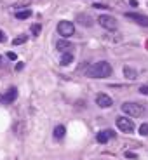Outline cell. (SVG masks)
<instances>
[{"label":"cell","instance_id":"1","mask_svg":"<svg viewBox=\"0 0 148 160\" xmlns=\"http://www.w3.org/2000/svg\"><path fill=\"white\" fill-rule=\"evenodd\" d=\"M113 73V68L112 64L106 63V61H98V63L91 64L85 72V75L91 77V78H106Z\"/></svg>","mask_w":148,"mask_h":160},{"label":"cell","instance_id":"2","mask_svg":"<svg viewBox=\"0 0 148 160\" xmlns=\"http://www.w3.org/2000/svg\"><path fill=\"white\" fill-rule=\"evenodd\" d=\"M122 112L131 117H143L146 113V108L140 103H124L122 104Z\"/></svg>","mask_w":148,"mask_h":160},{"label":"cell","instance_id":"3","mask_svg":"<svg viewBox=\"0 0 148 160\" xmlns=\"http://www.w3.org/2000/svg\"><path fill=\"white\" fill-rule=\"evenodd\" d=\"M58 33L61 37H64V38H68V37H72L75 33V24L72 21H59L58 23Z\"/></svg>","mask_w":148,"mask_h":160},{"label":"cell","instance_id":"4","mask_svg":"<svg viewBox=\"0 0 148 160\" xmlns=\"http://www.w3.org/2000/svg\"><path fill=\"white\" fill-rule=\"evenodd\" d=\"M98 23H100L105 30H108V32H115L117 26H119V24H117V19H115V18L106 16V14H103V16L98 18Z\"/></svg>","mask_w":148,"mask_h":160},{"label":"cell","instance_id":"5","mask_svg":"<svg viewBox=\"0 0 148 160\" xmlns=\"http://www.w3.org/2000/svg\"><path fill=\"white\" fill-rule=\"evenodd\" d=\"M115 124H117V127L122 132H125V134H131V132L134 131V124H132V120L127 118V117H119Z\"/></svg>","mask_w":148,"mask_h":160},{"label":"cell","instance_id":"6","mask_svg":"<svg viewBox=\"0 0 148 160\" xmlns=\"http://www.w3.org/2000/svg\"><path fill=\"white\" fill-rule=\"evenodd\" d=\"M125 18L132 23L140 24V26H148V18L143 14H138V12H125Z\"/></svg>","mask_w":148,"mask_h":160},{"label":"cell","instance_id":"7","mask_svg":"<svg viewBox=\"0 0 148 160\" xmlns=\"http://www.w3.org/2000/svg\"><path fill=\"white\" fill-rule=\"evenodd\" d=\"M18 98V89L16 87H9L4 94H0V103H12Z\"/></svg>","mask_w":148,"mask_h":160},{"label":"cell","instance_id":"8","mask_svg":"<svg viewBox=\"0 0 148 160\" xmlns=\"http://www.w3.org/2000/svg\"><path fill=\"white\" fill-rule=\"evenodd\" d=\"M96 104L100 106V108H110V106L113 104V101H112V98H110L108 94H103V92H101V94L96 96Z\"/></svg>","mask_w":148,"mask_h":160},{"label":"cell","instance_id":"9","mask_svg":"<svg viewBox=\"0 0 148 160\" xmlns=\"http://www.w3.org/2000/svg\"><path fill=\"white\" fill-rule=\"evenodd\" d=\"M113 138H115V132L108 131V129H106V131H100L96 134V141H98V143H101V144L108 143L110 139H113Z\"/></svg>","mask_w":148,"mask_h":160},{"label":"cell","instance_id":"10","mask_svg":"<svg viewBox=\"0 0 148 160\" xmlns=\"http://www.w3.org/2000/svg\"><path fill=\"white\" fill-rule=\"evenodd\" d=\"M56 47H58V51H61V52H64V51H68L70 47H72V44H70L68 40H58V44H56Z\"/></svg>","mask_w":148,"mask_h":160},{"label":"cell","instance_id":"11","mask_svg":"<svg viewBox=\"0 0 148 160\" xmlns=\"http://www.w3.org/2000/svg\"><path fill=\"white\" fill-rule=\"evenodd\" d=\"M124 75L127 77L129 80H134L138 77V72L134 68H131V66H124Z\"/></svg>","mask_w":148,"mask_h":160},{"label":"cell","instance_id":"12","mask_svg":"<svg viewBox=\"0 0 148 160\" xmlns=\"http://www.w3.org/2000/svg\"><path fill=\"white\" fill-rule=\"evenodd\" d=\"M64 132H66L64 125H58V127L54 129V138H56V139H61V138L64 136Z\"/></svg>","mask_w":148,"mask_h":160},{"label":"cell","instance_id":"13","mask_svg":"<svg viewBox=\"0 0 148 160\" xmlns=\"http://www.w3.org/2000/svg\"><path fill=\"white\" fill-rule=\"evenodd\" d=\"M30 16H32V11H30V9H26V11H19V12H16V18H18V19H28Z\"/></svg>","mask_w":148,"mask_h":160},{"label":"cell","instance_id":"14","mask_svg":"<svg viewBox=\"0 0 148 160\" xmlns=\"http://www.w3.org/2000/svg\"><path fill=\"white\" fill-rule=\"evenodd\" d=\"M72 61H73V56H72V54H63V58H61L59 63L63 64V66H68V64H72Z\"/></svg>","mask_w":148,"mask_h":160},{"label":"cell","instance_id":"15","mask_svg":"<svg viewBox=\"0 0 148 160\" xmlns=\"http://www.w3.org/2000/svg\"><path fill=\"white\" fill-rule=\"evenodd\" d=\"M26 40H28V37H26V35H19L18 38L12 40V45H21V44H24Z\"/></svg>","mask_w":148,"mask_h":160},{"label":"cell","instance_id":"16","mask_svg":"<svg viewBox=\"0 0 148 160\" xmlns=\"http://www.w3.org/2000/svg\"><path fill=\"white\" fill-rule=\"evenodd\" d=\"M32 33H33V37H38L40 35V32H42V26H40L38 23H35V24H32Z\"/></svg>","mask_w":148,"mask_h":160},{"label":"cell","instance_id":"17","mask_svg":"<svg viewBox=\"0 0 148 160\" xmlns=\"http://www.w3.org/2000/svg\"><path fill=\"white\" fill-rule=\"evenodd\" d=\"M79 23L85 24V26H91L92 21H91V19H87V16H79Z\"/></svg>","mask_w":148,"mask_h":160},{"label":"cell","instance_id":"18","mask_svg":"<svg viewBox=\"0 0 148 160\" xmlns=\"http://www.w3.org/2000/svg\"><path fill=\"white\" fill-rule=\"evenodd\" d=\"M140 134H141V136H148V124H141Z\"/></svg>","mask_w":148,"mask_h":160},{"label":"cell","instance_id":"19","mask_svg":"<svg viewBox=\"0 0 148 160\" xmlns=\"http://www.w3.org/2000/svg\"><path fill=\"white\" fill-rule=\"evenodd\" d=\"M140 92H141V94H145V96H148V85H141Z\"/></svg>","mask_w":148,"mask_h":160},{"label":"cell","instance_id":"20","mask_svg":"<svg viewBox=\"0 0 148 160\" xmlns=\"http://www.w3.org/2000/svg\"><path fill=\"white\" fill-rule=\"evenodd\" d=\"M7 58H9V59H11V61H14V59H18V56H16V52H11V51H9V52H7Z\"/></svg>","mask_w":148,"mask_h":160},{"label":"cell","instance_id":"21","mask_svg":"<svg viewBox=\"0 0 148 160\" xmlns=\"http://www.w3.org/2000/svg\"><path fill=\"white\" fill-rule=\"evenodd\" d=\"M96 9H108V5H105V4H92Z\"/></svg>","mask_w":148,"mask_h":160},{"label":"cell","instance_id":"22","mask_svg":"<svg viewBox=\"0 0 148 160\" xmlns=\"http://www.w3.org/2000/svg\"><path fill=\"white\" fill-rule=\"evenodd\" d=\"M23 68H24V64H23V63H18V64H16V72H21Z\"/></svg>","mask_w":148,"mask_h":160},{"label":"cell","instance_id":"23","mask_svg":"<svg viewBox=\"0 0 148 160\" xmlns=\"http://www.w3.org/2000/svg\"><path fill=\"white\" fill-rule=\"evenodd\" d=\"M5 38H7V37H5V33L0 30V42H5Z\"/></svg>","mask_w":148,"mask_h":160},{"label":"cell","instance_id":"24","mask_svg":"<svg viewBox=\"0 0 148 160\" xmlns=\"http://www.w3.org/2000/svg\"><path fill=\"white\" fill-rule=\"evenodd\" d=\"M125 157H127V158H136L138 155H134V153H131V152H127L125 153Z\"/></svg>","mask_w":148,"mask_h":160},{"label":"cell","instance_id":"25","mask_svg":"<svg viewBox=\"0 0 148 160\" xmlns=\"http://www.w3.org/2000/svg\"><path fill=\"white\" fill-rule=\"evenodd\" d=\"M129 4H131L132 7H136V5H138V0H131V2H129Z\"/></svg>","mask_w":148,"mask_h":160},{"label":"cell","instance_id":"26","mask_svg":"<svg viewBox=\"0 0 148 160\" xmlns=\"http://www.w3.org/2000/svg\"><path fill=\"white\" fill-rule=\"evenodd\" d=\"M0 64H2V56H0Z\"/></svg>","mask_w":148,"mask_h":160}]
</instances>
